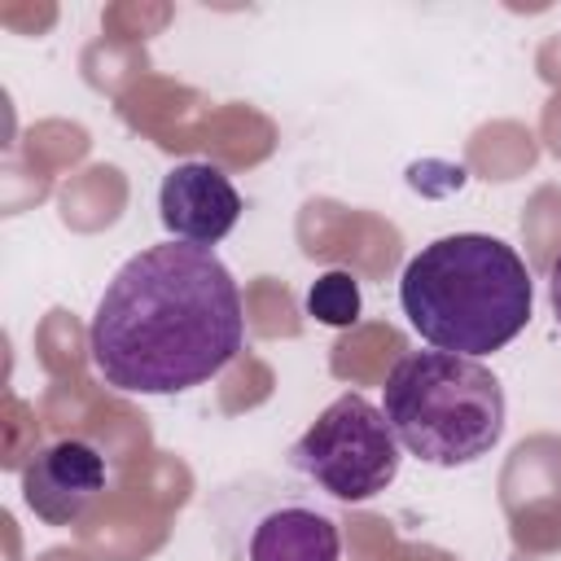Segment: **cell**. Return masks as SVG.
<instances>
[{
	"label": "cell",
	"mask_w": 561,
	"mask_h": 561,
	"mask_svg": "<svg viewBox=\"0 0 561 561\" xmlns=\"http://www.w3.org/2000/svg\"><path fill=\"white\" fill-rule=\"evenodd\" d=\"M158 219L175 241L215 245L241 219V193L232 180L210 162H180L162 175L158 188Z\"/></svg>",
	"instance_id": "8992f818"
},
{
	"label": "cell",
	"mask_w": 561,
	"mask_h": 561,
	"mask_svg": "<svg viewBox=\"0 0 561 561\" xmlns=\"http://www.w3.org/2000/svg\"><path fill=\"white\" fill-rule=\"evenodd\" d=\"M548 298H552V311L561 320V254L552 259V272H548Z\"/></svg>",
	"instance_id": "9c48e42d"
},
{
	"label": "cell",
	"mask_w": 561,
	"mask_h": 561,
	"mask_svg": "<svg viewBox=\"0 0 561 561\" xmlns=\"http://www.w3.org/2000/svg\"><path fill=\"white\" fill-rule=\"evenodd\" d=\"M399 307L434 351L478 359L526 329L535 285L508 241L451 232L408 259L399 276Z\"/></svg>",
	"instance_id": "7a4b0ae2"
},
{
	"label": "cell",
	"mask_w": 561,
	"mask_h": 561,
	"mask_svg": "<svg viewBox=\"0 0 561 561\" xmlns=\"http://www.w3.org/2000/svg\"><path fill=\"white\" fill-rule=\"evenodd\" d=\"M105 491V456L88 438H57L22 469V500L48 526H70Z\"/></svg>",
	"instance_id": "5b68a950"
},
{
	"label": "cell",
	"mask_w": 561,
	"mask_h": 561,
	"mask_svg": "<svg viewBox=\"0 0 561 561\" xmlns=\"http://www.w3.org/2000/svg\"><path fill=\"white\" fill-rule=\"evenodd\" d=\"M381 412L403 451L425 465L456 469L482 460L504 434L500 377L451 351H408L381 394Z\"/></svg>",
	"instance_id": "3957f363"
},
{
	"label": "cell",
	"mask_w": 561,
	"mask_h": 561,
	"mask_svg": "<svg viewBox=\"0 0 561 561\" xmlns=\"http://www.w3.org/2000/svg\"><path fill=\"white\" fill-rule=\"evenodd\" d=\"M245 557L250 561H337L342 535L333 517L307 504H285L254 522Z\"/></svg>",
	"instance_id": "52a82bcc"
},
{
	"label": "cell",
	"mask_w": 561,
	"mask_h": 561,
	"mask_svg": "<svg viewBox=\"0 0 561 561\" xmlns=\"http://www.w3.org/2000/svg\"><path fill=\"white\" fill-rule=\"evenodd\" d=\"M307 316H316L320 324H333V329L355 324L359 320V280L342 267L316 276L307 289Z\"/></svg>",
	"instance_id": "ba28073f"
},
{
	"label": "cell",
	"mask_w": 561,
	"mask_h": 561,
	"mask_svg": "<svg viewBox=\"0 0 561 561\" xmlns=\"http://www.w3.org/2000/svg\"><path fill=\"white\" fill-rule=\"evenodd\" d=\"M245 346V307L210 245L162 241L131 254L105 285L88 355L123 394H184L219 377Z\"/></svg>",
	"instance_id": "6da1fadb"
},
{
	"label": "cell",
	"mask_w": 561,
	"mask_h": 561,
	"mask_svg": "<svg viewBox=\"0 0 561 561\" xmlns=\"http://www.w3.org/2000/svg\"><path fill=\"white\" fill-rule=\"evenodd\" d=\"M403 447L377 403L364 394H337L289 447V465L307 473L320 491L346 504L381 495L399 473Z\"/></svg>",
	"instance_id": "277c9868"
}]
</instances>
